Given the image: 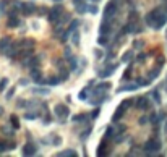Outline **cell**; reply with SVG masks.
Returning <instances> with one entry per match:
<instances>
[{
    "label": "cell",
    "instance_id": "4dcf8cb0",
    "mask_svg": "<svg viewBox=\"0 0 167 157\" xmlns=\"http://www.w3.org/2000/svg\"><path fill=\"white\" fill-rule=\"evenodd\" d=\"M88 11H89V13H93V15H96V13H98V7H96V5H91V7L88 8Z\"/></svg>",
    "mask_w": 167,
    "mask_h": 157
},
{
    "label": "cell",
    "instance_id": "e0dca14e",
    "mask_svg": "<svg viewBox=\"0 0 167 157\" xmlns=\"http://www.w3.org/2000/svg\"><path fill=\"white\" fill-rule=\"evenodd\" d=\"M115 68H117V65H110L109 68H105V70H104V71H101L99 75H101V76H109V75H112V73H114V70H115Z\"/></svg>",
    "mask_w": 167,
    "mask_h": 157
},
{
    "label": "cell",
    "instance_id": "2e32d148",
    "mask_svg": "<svg viewBox=\"0 0 167 157\" xmlns=\"http://www.w3.org/2000/svg\"><path fill=\"white\" fill-rule=\"evenodd\" d=\"M10 125L13 126L15 130H18V128H20V118H18L16 115H11L10 117Z\"/></svg>",
    "mask_w": 167,
    "mask_h": 157
},
{
    "label": "cell",
    "instance_id": "5bb4252c",
    "mask_svg": "<svg viewBox=\"0 0 167 157\" xmlns=\"http://www.w3.org/2000/svg\"><path fill=\"white\" fill-rule=\"evenodd\" d=\"M39 63H41V57H31L28 60V66H31V68H36Z\"/></svg>",
    "mask_w": 167,
    "mask_h": 157
},
{
    "label": "cell",
    "instance_id": "ffe728a7",
    "mask_svg": "<svg viewBox=\"0 0 167 157\" xmlns=\"http://www.w3.org/2000/svg\"><path fill=\"white\" fill-rule=\"evenodd\" d=\"M59 83H60V78L59 76H50L49 80H47V84H50V86H57Z\"/></svg>",
    "mask_w": 167,
    "mask_h": 157
},
{
    "label": "cell",
    "instance_id": "9c48e42d",
    "mask_svg": "<svg viewBox=\"0 0 167 157\" xmlns=\"http://www.w3.org/2000/svg\"><path fill=\"white\" fill-rule=\"evenodd\" d=\"M73 5H75V8H76L78 13H84V11H88L86 4H84L83 0H73Z\"/></svg>",
    "mask_w": 167,
    "mask_h": 157
},
{
    "label": "cell",
    "instance_id": "74e56055",
    "mask_svg": "<svg viewBox=\"0 0 167 157\" xmlns=\"http://www.w3.org/2000/svg\"><path fill=\"white\" fill-rule=\"evenodd\" d=\"M2 113H4V108H2V107H0V115H2Z\"/></svg>",
    "mask_w": 167,
    "mask_h": 157
},
{
    "label": "cell",
    "instance_id": "7c38bea8",
    "mask_svg": "<svg viewBox=\"0 0 167 157\" xmlns=\"http://www.w3.org/2000/svg\"><path fill=\"white\" fill-rule=\"evenodd\" d=\"M110 32V20H105L101 25V34H109Z\"/></svg>",
    "mask_w": 167,
    "mask_h": 157
},
{
    "label": "cell",
    "instance_id": "ac0fdd59",
    "mask_svg": "<svg viewBox=\"0 0 167 157\" xmlns=\"http://www.w3.org/2000/svg\"><path fill=\"white\" fill-rule=\"evenodd\" d=\"M57 156H60V157H65V156H68V157H76V152H75L73 149H68V151H62V152H59Z\"/></svg>",
    "mask_w": 167,
    "mask_h": 157
},
{
    "label": "cell",
    "instance_id": "4316f807",
    "mask_svg": "<svg viewBox=\"0 0 167 157\" xmlns=\"http://www.w3.org/2000/svg\"><path fill=\"white\" fill-rule=\"evenodd\" d=\"M88 91H89V87H86V89H83V91L80 92V99H81V101H86V96H88Z\"/></svg>",
    "mask_w": 167,
    "mask_h": 157
},
{
    "label": "cell",
    "instance_id": "8fae6325",
    "mask_svg": "<svg viewBox=\"0 0 167 157\" xmlns=\"http://www.w3.org/2000/svg\"><path fill=\"white\" fill-rule=\"evenodd\" d=\"M18 25H20V20H18V16L11 13L10 16H8V28H16Z\"/></svg>",
    "mask_w": 167,
    "mask_h": 157
},
{
    "label": "cell",
    "instance_id": "8992f818",
    "mask_svg": "<svg viewBox=\"0 0 167 157\" xmlns=\"http://www.w3.org/2000/svg\"><path fill=\"white\" fill-rule=\"evenodd\" d=\"M21 11L29 16V15H33L36 11V5L34 4H21Z\"/></svg>",
    "mask_w": 167,
    "mask_h": 157
},
{
    "label": "cell",
    "instance_id": "d590c367",
    "mask_svg": "<svg viewBox=\"0 0 167 157\" xmlns=\"http://www.w3.org/2000/svg\"><path fill=\"white\" fill-rule=\"evenodd\" d=\"M144 58H146V55H144V54H141V55L138 57V62H144Z\"/></svg>",
    "mask_w": 167,
    "mask_h": 157
},
{
    "label": "cell",
    "instance_id": "484cf974",
    "mask_svg": "<svg viewBox=\"0 0 167 157\" xmlns=\"http://www.w3.org/2000/svg\"><path fill=\"white\" fill-rule=\"evenodd\" d=\"M130 57H133V52H132V50H128V52H125V54H123L122 60H123V62H128V60H130Z\"/></svg>",
    "mask_w": 167,
    "mask_h": 157
},
{
    "label": "cell",
    "instance_id": "7402d4cb",
    "mask_svg": "<svg viewBox=\"0 0 167 157\" xmlns=\"http://www.w3.org/2000/svg\"><path fill=\"white\" fill-rule=\"evenodd\" d=\"M84 120H88V115H83V113H80V115H75L73 117V122H84Z\"/></svg>",
    "mask_w": 167,
    "mask_h": 157
},
{
    "label": "cell",
    "instance_id": "1f68e13d",
    "mask_svg": "<svg viewBox=\"0 0 167 157\" xmlns=\"http://www.w3.org/2000/svg\"><path fill=\"white\" fill-rule=\"evenodd\" d=\"M7 149H8L7 143H4V141H0V152H4V151H7Z\"/></svg>",
    "mask_w": 167,
    "mask_h": 157
},
{
    "label": "cell",
    "instance_id": "6da1fadb",
    "mask_svg": "<svg viewBox=\"0 0 167 157\" xmlns=\"http://www.w3.org/2000/svg\"><path fill=\"white\" fill-rule=\"evenodd\" d=\"M146 23L151 26V28H154V29H161L167 23V15L164 13L162 10L156 8V10H153L151 13H148Z\"/></svg>",
    "mask_w": 167,
    "mask_h": 157
},
{
    "label": "cell",
    "instance_id": "9a60e30c",
    "mask_svg": "<svg viewBox=\"0 0 167 157\" xmlns=\"http://www.w3.org/2000/svg\"><path fill=\"white\" fill-rule=\"evenodd\" d=\"M10 42H11V41H10V37H4L2 41H0V50H4V52H5V50H7L8 47H10V46H8Z\"/></svg>",
    "mask_w": 167,
    "mask_h": 157
},
{
    "label": "cell",
    "instance_id": "4fadbf2b",
    "mask_svg": "<svg viewBox=\"0 0 167 157\" xmlns=\"http://www.w3.org/2000/svg\"><path fill=\"white\" fill-rule=\"evenodd\" d=\"M31 76H33V80H34L36 83H42V75H41V71H39L38 68H33Z\"/></svg>",
    "mask_w": 167,
    "mask_h": 157
},
{
    "label": "cell",
    "instance_id": "f35d334b",
    "mask_svg": "<svg viewBox=\"0 0 167 157\" xmlns=\"http://www.w3.org/2000/svg\"><path fill=\"white\" fill-rule=\"evenodd\" d=\"M55 2H59V0H55Z\"/></svg>",
    "mask_w": 167,
    "mask_h": 157
},
{
    "label": "cell",
    "instance_id": "d4e9b609",
    "mask_svg": "<svg viewBox=\"0 0 167 157\" xmlns=\"http://www.w3.org/2000/svg\"><path fill=\"white\" fill-rule=\"evenodd\" d=\"M60 71H62V73H60V81H65V80H68V71H67V70H63V68H62Z\"/></svg>",
    "mask_w": 167,
    "mask_h": 157
},
{
    "label": "cell",
    "instance_id": "44dd1931",
    "mask_svg": "<svg viewBox=\"0 0 167 157\" xmlns=\"http://www.w3.org/2000/svg\"><path fill=\"white\" fill-rule=\"evenodd\" d=\"M7 84H8V78H2L0 80V92L7 89Z\"/></svg>",
    "mask_w": 167,
    "mask_h": 157
},
{
    "label": "cell",
    "instance_id": "d6a6232c",
    "mask_svg": "<svg viewBox=\"0 0 167 157\" xmlns=\"http://www.w3.org/2000/svg\"><path fill=\"white\" fill-rule=\"evenodd\" d=\"M15 96V87H11V89H8V92H7V99H11Z\"/></svg>",
    "mask_w": 167,
    "mask_h": 157
},
{
    "label": "cell",
    "instance_id": "277c9868",
    "mask_svg": "<svg viewBox=\"0 0 167 157\" xmlns=\"http://www.w3.org/2000/svg\"><path fill=\"white\" fill-rule=\"evenodd\" d=\"M161 149V141L159 139H149L144 143V151L146 152H157Z\"/></svg>",
    "mask_w": 167,
    "mask_h": 157
},
{
    "label": "cell",
    "instance_id": "83f0119b",
    "mask_svg": "<svg viewBox=\"0 0 167 157\" xmlns=\"http://www.w3.org/2000/svg\"><path fill=\"white\" fill-rule=\"evenodd\" d=\"M71 41H73L75 46H78V44H80V32H75V34H73V39H71Z\"/></svg>",
    "mask_w": 167,
    "mask_h": 157
},
{
    "label": "cell",
    "instance_id": "e575fe53",
    "mask_svg": "<svg viewBox=\"0 0 167 157\" xmlns=\"http://www.w3.org/2000/svg\"><path fill=\"white\" fill-rule=\"evenodd\" d=\"M146 122H148V118H146V117H143V118H139V125H144Z\"/></svg>",
    "mask_w": 167,
    "mask_h": 157
},
{
    "label": "cell",
    "instance_id": "30bf717a",
    "mask_svg": "<svg viewBox=\"0 0 167 157\" xmlns=\"http://www.w3.org/2000/svg\"><path fill=\"white\" fill-rule=\"evenodd\" d=\"M125 108H127L125 105H123V104H120V107H118V108H117V112L114 113L112 120H114V122H117L118 118H122V117H123V113H125Z\"/></svg>",
    "mask_w": 167,
    "mask_h": 157
},
{
    "label": "cell",
    "instance_id": "52a82bcc",
    "mask_svg": "<svg viewBox=\"0 0 167 157\" xmlns=\"http://www.w3.org/2000/svg\"><path fill=\"white\" fill-rule=\"evenodd\" d=\"M136 107H138L139 110H144V108H149V101H148V97H144V96L138 97V101H136Z\"/></svg>",
    "mask_w": 167,
    "mask_h": 157
},
{
    "label": "cell",
    "instance_id": "603a6c76",
    "mask_svg": "<svg viewBox=\"0 0 167 157\" xmlns=\"http://www.w3.org/2000/svg\"><path fill=\"white\" fill-rule=\"evenodd\" d=\"M68 63H70V70H75V68H76V60L73 58V57H68Z\"/></svg>",
    "mask_w": 167,
    "mask_h": 157
},
{
    "label": "cell",
    "instance_id": "3957f363",
    "mask_svg": "<svg viewBox=\"0 0 167 157\" xmlns=\"http://www.w3.org/2000/svg\"><path fill=\"white\" fill-rule=\"evenodd\" d=\"M54 113H55V115L60 118V122H63V120L68 117L70 110H68V107H67L65 104H57L55 108H54Z\"/></svg>",
    "mask_w": 167,
    "mask_h": 157
},
{
    "label": "cell",
    "instance_id": "7a4b0ae2",
    "mask_svg": "<svg viewBox=\"0 0 167 157\" xmlns=\"http://www.w3.org/2000/svg\"><path fill=\"white\" fill-rule=\"evenodd\" d=\"M62 16H63V7H62V5H54V7L50 8L49 16H47V18H49L50 23H59Z\"/></svg>",
    "mask_w": 167,
    "mask_h": 157
},
{
    "label": "cell",
    "instance_id": "cb8c5ba5",
    "mask_svg": "<svg viewBox=\"0 0 167 157\" xmlns=\"http://www.w3.org/2000/svg\"><path fill=\"white\" fill-rule=\"evenodd\" d=\"M98 42H99V44H101V46H105V44H107V42H109V39H107V34H102L101 37L98 39Z\"/></svg>",
    "mask_w": 167,
    "mask_h": 157
},
{
    "label": "cell",
    "instance_id": "5b68a950",
    "mask_svg": "<svg viewBox=\"0 0 167 157\" xmlns=\"http://www.w3.org/2000/svg\"><path fill=\"white\" fill-rule=\"evenodd\" d=\"M115 13H117V5H115V2H109V4L105 5V10H104V20H110Z\"/></svg>",
    "mask_w": 167,
    "mask_h": 157
},
{
    "label": "cell",
    "instance_id": "f546056e",
    "mask_svg": "<svg viewBox=\"0 0 167 157\" xmlns=\"http://www.w3.org/2000/svg\"><path fill=\"white\" fill-rule=\"evenodd\" d=\"M112 134H114V128H107V131H105V138H107V139H110Z\"/></svg>",
    "mask_w": 167,
    "mask_h": 157
},
{
    "label": "cell",
    "instance_id": "ba28073f",
    "mask_svg": "<svg viewBox=\"0 0 167 157\" xmlns=\"http://www.w3.org/2000/svg\"><path fill=\"white\" fill-rule=\"evenodd\" d=\"M23 154H25V156H34L36 154V146L33 143H26L25 147H23Z\"/></svg>",
    "mask_w": 167,
    "mask_h": 157
},
{
    "label": "cell",
    "instance_id": "f1b7e54d",
    "mask_svg": "<svg viewBox=\"0 0 167 157\" xmlns=\"http://www.w3.org/2000/svg\"><path fill=\"white\" fill-rule=\"evenodd\" d=\"M26 118H28V120H34L36 118V117H38V113H34V112H26Z\"/></svg>",
    "mask_w": 167,
    "mask_h": 157
},
{
    "label": "cell",
    "instance_id": "836d02e7",
    "mask_svg": "<svg viewBox=\"0 0 167 157\" xmlns=\"http://www.w3.org/2000/svg\"><path fill=\"white\" fill-rule=\"evenodd\" d=\"M157 75H159V71H157V70H153V73L149 75V78L153 80V78H156V76H157Z\"/></svg>",
    "mask_w": 167,
    "mask_h": 157
},
{
    "label": "cell",
    "instance_id": "d6986e66",
    "mask_svg": "<svg viewBox=\"0 0 167 157\" xmlns=\"http://www.w3.org/2000/svg\"><path fill=\"white\" fill-rule=\"evenodd\" d=\"M33 92H34V94H41V96H47V94H49V89H44V87H36V89H33Z\"/></svg>",
    "mask_w": 167,
    "mask_h": 157
},
{
    "label": "cell",
    "instance_id": "8d00e7d4",
    "mask_svg": "<svg viewBox=\"0 0 167 157\" xmlns=\"http://www.w3.org/2000/svg\"><path fill=\"white\" fill-rule=\"evenodd\" d=\"M154 99H156V102L161 101V99H159V92H157V91H154Z\"/></svg>",
    "mask_w": 167,
    "mask_h": 157
}]
</instances>
